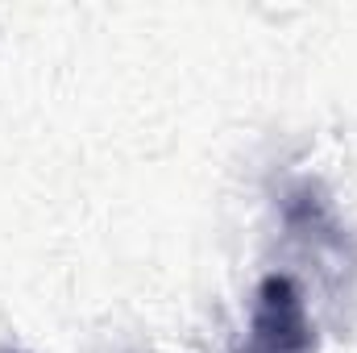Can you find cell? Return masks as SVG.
Returning a JSON list of instances; mask_svg holds the SVG:
<instances>
[{
  "mask_svg": "<svg viewBox=\"0 0 357 353\" xmlns=\"http://www.w3.org/2000/svg\"><path fill=\"white\" fill-rule=\"evenodd\" d=\"M258 299L262 303L254 320V353H307V320L291 283L266 278Z\"/></svg>",
  "mask_w": 357,
  "mask_h": 353,
  "instance_id": "6da1fadb",
  "label": "cell"
}]
</instances>
